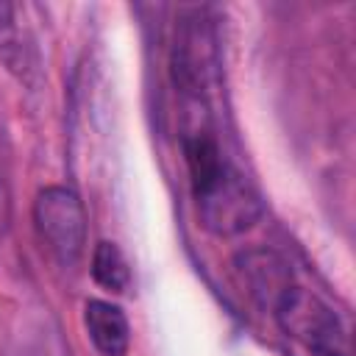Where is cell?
<instances>
[{
    "mask_svg": "<svg viewBox=\"0 0 356 356\" xmlns=\"http://www.w3.org/2000/svg\"><path fill=\"white\" fill-rule=\"evenodd\" d=\"M170 72L186 100H203L220 72V50L211 19L192 8L181 14L170 50Z\"/></svg>",
    "mask_w": 356,
    "mask_h": 356,
    "instance_id": "obj_1",
    "label": "cell"
},
{
    "mask_svg": "<svg viewBox=\"0 0 356 356\" xmlns=\"http://www.w3.org/2000/svg\"><path fill=\"white\" fill-rule=\"evenodd\" d=\"M281 331L300 342L312 356H348V337L328 303L303 286H292L270 312Z\"/></svg>",
    "mask_w": 356,
    "mask_h": 356,
    "instance_id": "obj_2",
    "label": "cell"
},
{
    "mask_svg": "<svg viewBox=\"0 0 356 356\" xmlns=\"http://www.w3.org/2000/svg\"><path fill=\"white\" fill-rule=\"evenodd\" d=\"M33 228L42 248L61 267H75L86 245V211L67 186H44L33 200Z\"/></svg>",
    "mask_w": 356,
    "mask_h": 356,
    "instance_id": "obj_3",
    "label": "cell"
},
{
    "mask_svg": "<svg viewBox=\"0 0 356 356\" xmlns=\"http://www.w3.org/2000/svg\"><path fill=\"white\" fill-rule=\"evenodd\" d=\"M200 222L214 236H236L253 228L261 217L259 195L231 167H225L211 184L195 192Z\"/></svg>",
    "mask_w": 356,
    "mask_h": 356,
    "instance_id": "obj_4",
    "label": "cell"
},
{
    "mask_svg": "<svg viewBox=\"0 0 356 356\" xmlns=\"http://www.w3.org/2000/svg\"><path fill=\"white\" fill-rule=\"evenodd\" d=\"M234 273L245 286V292L267 312H273L275 303L295 286V278L286 261L278 253L261 250V248L242 250L234 259Z\"/></svg>",
    "mask_w": 356,
    "mask_h": 356,
    "instance_id": "obj_5",
    "label": "cell"
},
{
    "mask_svg": "<svg viewBox=\"0 0 356 356\" xmlns=\"http://www.w3.org/2000/svg\"><path fill=\"white\" fill-rule=\"evenodd\" d=\"M83 328L95 345L97 353L103 356H125L131 345V325L125 312L117 303L108 300H86L83 306Z\"/></svg>",
    "mask_w": 356,
    "mask_h": 356,
    "instance_id": "obj_6",
    "label": "cell"
},
{
    "mask_svg": "<svg viewBox=\"0 0 356 356\" xmlns=\"http://www.w3.org/2000/svg\"><path fill=\"white\" fill-rule=\"evenodd\" d=\"M0 61L19 81H31L36 72V50L14 3H0Z\"/></svg>",
    "mask_w": 356,
    "mask_h": 356,
    "instance_id": "obj_7",
    "label": "cell"
},
{
    "mask_svg": "<svg viewBox=\"0 0 356 356\" xmlns=\"http://www.w3.org/2000/svg\"><path fill=\"white\" fill-rule=\"evenodd\" d=\"M92 278L97 286L108 289V292H125L128 284H131V270H128V261L122 256V250L108 242V239H100L95 245V253H92Z\"/></svg>",
    "mask_w": 356,
    "mask_h": 356,
    "instance_id": "obj_8",
    "label": "cell"
},
{
    "mask_svg": "<svg viewBox=\"0 0 356 356\" xmlns=\"http://www.w3.org/2000/svg\"><path fill=\"white\" fill-rule=\"evenodd\" d=\"M8 209H11V203H8V184H6V175L0 170V231H6V225H8Z\"/></svg>",
    "mask_w": 356,
    "mask_h": 356,
    "instance_id": "obj_9",
    "label": "cell"
}]
</instances>
